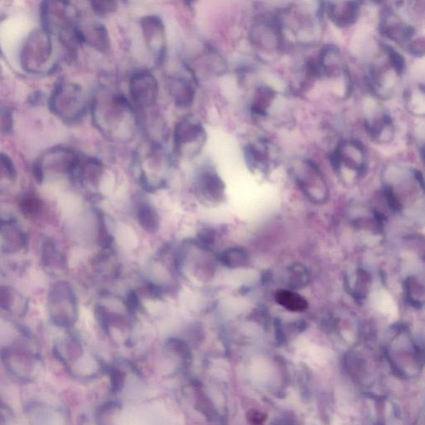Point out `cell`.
<instances>
[{
    "mask_svg": "<svg viewBox=\"0 0 425 425\" xmlns=\"http://www.w3.org/2000/svg\"><path fill=\"white\" fill-rule=\"evenodd\" d=\"M94 125L109 141L128 142L134 137L137 117L124 95L100 90L91 103Z\"/></svg>",
    "mask_w": 425,
    "mask_h": 425,
    "instance_id": "obj_1",
    "label": "cell"
},
{
    "mask_svg": "<svg viewBox=\"0 0 425 425\" xmlns=\"http://www.w3.org/2000/svg\"><path fill=\"white\" fill-rule=\"evenodd\" d=\"M174 151L179 156H199L207 142V131L198 117L187 115L181 118L174 130Z\"/></svg>",
    "mask_w": 425,
    "mask_h": 425,
    "instance_id": "obj_2",
    "label": "cell"
},
{
    "mask_svg": "<svg viewBox=\"0 0 425 425\" xmlns=\"http://www.w3.org/2000/svg\"><path fill=\"white\" fill-rule=\"evenodd\" d=\"M48 312L57 327L70 328L77 318V301L71 285L59 282L52 288L47 297Z\"/></svg>",
    "mask_w": 425,
    "mask_h": 425,
    "instance_id": "obj_3",
    "label": "cell"
},
{
    "mask_svg": "<svg viewBox=\"0 0 425 425\" xmlns=\"http://www.w3.org/2000/svg\"><path fill=\"white\" fill-rule=\"evenodd\" d=\"M52 112L64 119L74 121L81 119L87 110L85 96L76 84L59 83L50 100Z\"/></svg>",
    "mask_w": 425,
    "mask_h": 425,
    "instance_id": "obj_4",
    "label": "cell"
},
{
    "mask_svg": "<svg viewBox=\"0 0 425 425\" xmlns=\"http://www.w3.org/2000/svg\"><path fill=\"white\" fill-rule=\"evenodd\" d=\"M297 186L311 200L315 203L325 202L328 189L321 170L313 161L300 162L293 170Z\"/></svg>",
    "mask_w": 425,
    "mask_h": 425,
    "instance_id": "obj_5",
    "label": "cell"
},
{
    "mask_svg": "<svg viewBox=\"0 0 425 425\" xmlns=\"http://www.w3.org/2000/svg\"><path fill=\"white\" fill-rule=\"evenodd\" d=\"M331 166L336 172L347 168L352 170L357 177L366 173V154L363 144L357 140H347L338 144L329 156Z\"/></svg>",
    "mask_w": 425,
    "mask_h": 425,
    "instance_id": "obj_6",
    "label": "cell"
},
{
    "mask_svg": "<svg viewBox=\"0 0 425 425\" xmlns=\"http://www.w3.org/2000/svg\"><path fill=\"white\" fill-rule=\"evenodd\" d=\"M0 355L4 367L13 378L24 382L36 378L38 372L36 355L17 348H4Z\"/></svg>",
    "mask_w": 425,
    "mask_h": 425,
    "instance_id": "obj_7",
    "label": "cell"
},
{
    "mask_svg": "<svg viewBox=\"0 0 425 425\" xmlns=\"http://www.w3.org/2000/svg\"><path fill=\"white\" fill-rule=\"evenodd\" d=\"M129 94L131 102L140 109L154 107L159 95L156 78L148 71L135 73L130 79Z\"/></svg>",
    "mask_w": 425,
    "mask_h": 425,
    "instance_id": "obj_8",
    "label": "cell"
},
{
    "mask_svg": "<svg viewBox=\"0 0 425 425\" xmlns=\"http://www.w3.org/2000/svg\"><path fill=\"white\" fill-rule=\"evenodd\" d=\"M141 28L144 43L158 64L165 60L167 50V38L164 21L161 17L150 15L142 17Z\"/></svg>",
    "mask_w": 425,
    "mask_h": 425,
    "instance_id": "obj_9",
    "label": "cell"
},
{
    "mask_svg": "<svg viewBox=\"0 0 425 425\" xmlns=\"http://www.w3.org/2000/svg\"><path fill=\"white\" fill-rule=\"evenodd\" d=\"M52 54L51 39L45 31L35 32L32 37L26 41L23 52H22V64L23 68L29 71L32 66L31 71L35 68L42 67V65L50 59Z\"/></svg>",
    "mask_w": 425,
    "mask_h": 425,
    "instance_id": "obj_10",
    "label": "cell"
},
{
    "mask_svg": "<svg viewBox=\"0 0 425 425\" xmlns=\"http://www.w3.org/2000/svg\"><path fill=\"white\" fill-rule=\"evenodd\" d=\"M277 149L273 143L266 139L248 143L244 149L245 161L251 170H265L276 163L275 156H278Z\"/></svg>",
    "mask_w": 425,
    "mask_h": 425,
    "instance_id": "obj_11",
    "label": "cell"
},
{
    "mask_svg": "<svg viewBox=\"0 0 425 425\" xmlns=\"http://www.w3.org/2000/svg\"><path fill=\"white\" fill-rule=\"evenodd\" d=\"M380 33L385 38L394 42L405 45L407 47L414 39L416 33L414 26L409 24L406 21L397 15L394 10H387L380 23Z\"/></svg>",
    "mask_w": 425,
    "mask_h": 425,
    "instance_id": "obj_12",
    "label": "cell"
},
{
    "mask_svg": "<svg viewBox=\"0 0 425 425\" xmlns=\"http://www.w3.org/2000/svg\"><path fill=\"white\" fill-rule=\"evenodd\" d=\"M197 186L206 198L222 202L225 197V184L212 166H204L197 174Z\"/></svg>",
    "mask_w": 425,
    "mask_h": 425,
    "instance_id": "obj_13",
    "label": "cell"
},
{
    "mask_svg": "<svg viewBox=\"0 0 425 425\" xmlns=\"http://www.w3.org/2000/svg\"><path fill=\"white\" fill-rule=\"evenodd\" d=\"M323 3L324 11L337 27H349L358 19L360 2L328 1Z\"/></svg>",
    "mask_w": 425,
    "mask_h": 425,
    "instance_id": "obj_14",
    "label": "cell"
},
{
    "mask_svg": "<svg viewBox=\"0 0 425 425\" xmlns=\"http://www.w3.org/2000/svg\"><path fill=\"white\" fill-rule=\"evenodd\" d=\"M0 234H2L4 253H15L27 248L29 237L14 221H3Z\"/></svg>",
    "mask_w": 425,
    "mask_h": 425,
    "instance_id": "obj_15",
    "label": "cell"
},
{
    "mask_svg": "<svg viewBox=\"0 0 425 425\" xmlns=\"http://www.w3.org/2000/svg\"><path fill=\"white\" fill-rule=\"evenodd\" d=\"M167 89L175 106L190 107L195 98V89L187 78L170 76L167 79Z\"/></svg>",
    "mask_w": 425,
    "mask_h": 425,
    "instance_id": "obj_16",
    "label": "cell"
},
{
    "mask_svg": "<svg viewBox=\"0 0 425 425\" xmlns=\"http://www.w3.org/2000/svg\"><path fill=\"white\" fill-rule=\"evenodd\" d=\"M195 66L193 71L195 77L203 74L205 77L222 75L226 68L222 57L214 50L206 51L196 61Z\"/></svg>",
    "mask_w": 425,
    "mask_h": 425,
    "instance_id": "obj_17",
    "label": "cell"
},
{
    "mask_svg": "<svg viewBox=\"0 0 425 425\" xmlns=\"http://www.w3.org/2000/svg\"><path fill=\"white\" fill-rule=\"evenodd\" d=\"M83 43H87L100 52H107L110 48V38L107 29L102 24H91L85 29L79 28Z\"/></svg>",
    "mask_w": 425,
    "mask_h": 425,
    "instance_id": "obj_18",
    "label": "cell"
},
{
    "mask_svg": "<svg viewBox=\"0 0 425 425\" xmlns=\"http://www.w3.org/2000/svg\"><path fill=\"white\" fill-rule=\"evenodd\" d=\"M277 98V93L270 87L261 86L253 95L251 110L252 115L256 118H266L269 115V110Z\"/></svg>",
    "mask_w": 425,
    "mask_h": 425,
    "instance_id": "obj_19",
    "label": "cell"
},
{
    "mask_svg": "<svg viewBox=\"0 0 425 425\" xmlns=\"http://www.w3.org/2000/svg\"><path fill=\"white\" fill-rule=\"evenodd\" d=\"M366 129L371 140L378 143L391 142L394 135V125L391 117L382 115L366 122Z\"/></svg>",
    "mask_w": 425,
    "mask_h": 425,
    "instance_id": "obj_20",
    "label": "cell"
},
{
    "mask_svg": "<svg viewBox=\"0 0 425 425\" xmlns=\"http://www.w3.org/2000/svg\"><path fill=\"white\" fill-rule=\"evenodd\" d=\"M105 172V165L96 158H89L79 165L75 177L82 183H89L96 186L103 179Z\"/></svg>",
    "mask_w": 425,
    "mask_h": 425,
    "instance_id": "obj_21",
    "label": "cell"
},
{
    "mask_svg": "<svg viewBox=\"0 0 425 425\" xmlns=\"http://www.w3.org/2000/svg\"><path fill=\"white\" fill-rule=\"evenodd\" d=\"M137 218L140 226L149 234H154L160 228V216L154 206L147 202L139 204Z\"/></svg>",
    "mask_w": 425,
    "mask_h": 425,
    "instance_id": "obj_22",
    "label": "cell"
},
{
    "mask_svg": "<svg viewBox=\"0 0 425 425\" xmlns=\"http://www.w3.org/2000/svg\"><path fill=\"white\" fill-rule=\"evenodd\" d=\"M218 261L228 269L244 268L248 264L249 254L246 249L243 248H229L221 253Z\"/></svg>",
    "mask_w": 425,
    "mask_h": 425,
    "instance_id": "obj_23",
    "label": "cell"
},
{
    "mask_svg": "<svg viewBox=\"0 0 425 425\" xmlns=\"http://www.w3.org/2000/svg\"><path fill=\"white\" fill-rule=\"evenodd\" d=\"M276 301L283 308L292 313L305 312L308 308V301L295 292L291 290H281L276 294Z\"/></svg>",
    "mask_w": 425,
    "mask_h": 425,
    "instance_id": "obj_24",
    "label": "cell"
},
{
    "mask_svg": "<svg viewBox=\"0 0 425 425\" xmlns=\"http://www.w3.org/2000/svg\"><path fill=\"white\" fill-rule=\"evenodd\" d=\"M43 264L47 269L52 270L61 269L63 270L66 267V260L64 256L59 249L57 248L55 244L52 241H46L43 247L42 253Z\"/></svg>",
    "mask_w": 425,
    "mask_h": 425,
    "instance_id": "obj_25",
    "label": "cell"
},
{
    "mask_svg": "<svg viewBox=\"0 0 425 425\" xmlns=\"http://www.w3.org/2000/svg\"><path fill=\"white\" fill-rule=\"evenodd\" d=\"M406 299L416 308H422L424 304V287L415 277L410 278L405 282Z\"/></svg>",
    "mask_w": 425,
    "mask_h": 425,
    "instance_id": "obj_26",
    "label": "cell"
},
{
    "mask_svg": "<svg viewBox=\"0 0 425 425\" xmlns=\"http://www.w3.org/2000/svg\"><path fill=\"white\" fill-rule=\"evenodd\" d=\"M309 283V274L304 266L295 264L288 269V285L292 289H299Z\"/></svg>",
    "mask_w": 425,
    "mask_h": 425,
    "instance_id": "obj_27",
    "label": "cell"
},
{
    "mask_svg": "<svg viewBox=\"0 0 425 425\" xmlns=\"http://www.w3.org/2000/svg\"><path fill=\"white\" fill-rule=\"evenodd\" d=\"M20 209L26 217L33 218L41 213L43 204L37 195H27L20 200Z\"/></svg>",
    "mask_w": 425,
    "mask_h": 425,
    "instance_id": "obj_28",
    "label": "cell"
},
{
    "mask_svg": "<svg viewBox=\"0 0 425 425\" xmlns=\"http://www.w3.org/2000/svg\"><path fill=\"white\" fill-rule=\"evenodd\" d=\"M96 216L98 218V241L100 247L109 249L112 246V237L109 232L106 221L103 211L96 210Z\"/></svg>",
    "mask_w": 425,
    "mask_h": 425,
    "instance_id": "obj_29",
    "label": "cell"
},
{
    "mask_svg": "<svg viewBox=\"0 0 425 425\" xmlns=\"http://www.w3.org/2000/svg\"><path fill=\"white\" fill-rule=\"evenodd\" d=\"M17 293L14 288L0 286V309L3 312H14Z\"/></svg>",
    "mask_w": 425,
    "mask_h": 425,
    "instance_id": "obj_30",
    "label": "cell"
},
{
    "mask_svg": "<svg viewBox=\"0 0 425 425\" xmlns=\"http://www.w3.org/2000/svg\"><path fill=\"white\" fill-rule=\"evenodd\" d=\"M17 178V172L10 156L0 152V181L3 179L14 181Z\"/></svg>",
    "mask_w": 425,
    "mask_h": 425,
    "instance_id": "obj_31",
    "label": "cell"
},
{
    "mask_svg": "<svg viewBox=\"0 0 425 425\" xmlns=\"http://www.w3.org/2000/svg\"><path fill=\"white\" fill-rule=\"evenodd\" d=\"M91 8L96 15L108 16L117 10L118 3L116 1H93L91 2Z\"/></svg>",
    "mask_w": 425,
    "mask_h": 425,
    "instance_id": "obj_32",
    "label": "cell"
},
{
    "mask_svg": "<svg viewBox=\"0 0 425 425\" xmlns=\"http://www.w3.org/2000/svg\"><path fill=\"white\" fill-rule=\"evenodd\" d=\"M216 231L212 228H204L197 235V238H198L197 241H198L200 247L204 249L211 248L216 244Z\"/></svg>",
    "mask_w": 425,
    "mask_h": 425,
    "instance_id": "obj_33",
    "label": "cell"
},
{
    "mask_svg": "<svg viewBox=\"0 0 425 425\" xmlns=\"http://www.w3.org/2000/svg\"><path fill=\"white\" fill-rule=\"evenodd\" d=\"M126 306L129 312L133 314L137 313L141 309V301H140L137 292L131 290L128 292L126 297Z\"/></svg>",
    "mask_w": 425,
    "mask_h": 425,
    "instance_id": "obj_34",
    "label": "cell"
},
{
    "mask_svg": "<svg viewBox=\"0 0 425 425\" xmlns=\"http://www.w3.org/2000/svg\"><path fill=\"white\" fill-rule=\"evenodd\" d=\"M14 126V118L10 109H4L1 117V131L4 134H10Z\"/></svg>",
    "mask_w": 425,
    "mask_h": 425,
    "instance_id": "obj_35",
    "label": "cell"
},
{
    "mask_svg": "<svg viewBox=\"0 0 425 425\" xmlns=\"http://www.w3.org/2000/svg\"><path fill=\"white\" fill-rule=\"evenodd\" d=\"M32 172L35 179L38 184L45 181V167H43V160L39 158L33 162Z\"/></svg>",
    "mask_w": 425,
    "mask_h": 425,
    "instance_id": "obj_36",
    "label": "cell"
},
{
    "mask_svg": "<svg viewBox=\"0 0 425 425\" xmlns=\"http://www.w3.org/2000/svg\"><path fill=\"white\" fill-rule=\"evenodd\" d=\"M10 420V412L7 405L0 401V425H8Z\"/></svg>",
    "mask_w": 425,
    "mask_h": 425,
    "instance_id": "obj_37",
    "label": "cell"
},
{
    "mask_svg": "<svg viewBox=\"0 0 425 425\" xmlns=\"http://www.w3.org/2000/svg\"><path fill=\"white\" fill-rule=\"evenodd\" d=\"M42 99V94L39 93V91H36V93H33L31 96H29V103H31L33 105H36L39 103V100Z\"/></svg>",
    "mask_w": 425,
    "mask_h": 425,
    "instance_id": "obj_38",
    "label": "cell"
},
{
    "mask_svg": "<svg viewBox=\"0 0 425 425\" xmlns=\"http://www.w3.org/2000/svg\"><path fill=\"white\" fill-rule=\"evenodd\" d=\"M249 419H251L254 424H260L261 420L264 419V417H262L258 412L253 411V413H251V415L249 416Z\"/></svg>",
    "mask_w": 425,
    "mask_h": 425,
    "instance_id": "obj_39",
    "label": "cell"
}]
</instances>
